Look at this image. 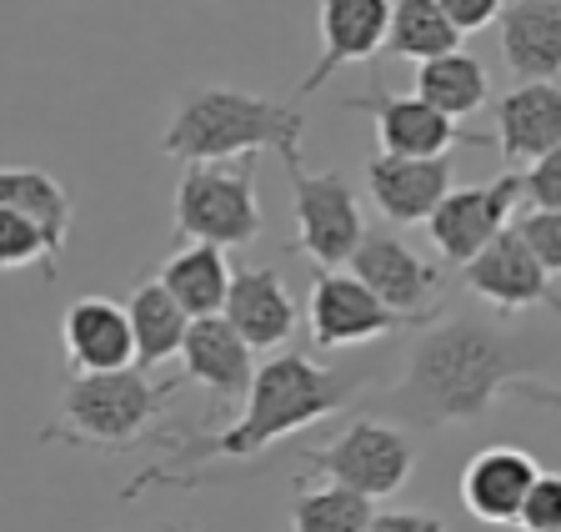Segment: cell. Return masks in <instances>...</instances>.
Wrapping results in <instances>:
<instances>
[{
  "mask_svg": "<svg viewBox=\"0 0 561 532\" xmlns=\"http://www.w3.org/2000/svg\"><path fill=\"white\" fill-rule=\"evenodd\" d=\"M446 11V21L461 31V36H471V31H486V25L502 21V5L506 0H436Z\"/></svg>",
  "mask_w": 561,
  "mask_h": 532,
  "instance_id": "obj_31",
  "label": "cell"
},
{
  "mask_svg": "<svg viewBox=\"0 0 561 532\" xmlns=\"http://www.w3.org/2000/svg\"><path fill=\"white\" fill-rule=\"evenodd\" d=\"M0 206H15V212L35 216L46 226L50 247L66 257V237H70V191L60 186L50 171H35V166H0Z\"/></svg>",
  "mask_w": 561,
  "mask_h": 532,
  "instance_id": "obj_24",
  "label": "cell"
},
{
  "mask_svg": "<svg viewBox=\"0 0 561 532\" xmlns=\"http://www.w3.org/2000/svg\"><path fill=\"white\" fill-rule=\"evenodd\" d=\"M376 518L371 497L336 483H296L291 493V532H366Z\"/></svg>",
  "mask_w": 561,
  "mask_h": 532,
  "instance_id": "obj_26",
  "label": "cell"
},
{
  "mask_svg": "<svg viewBox=\"0 0 561 532\" xmlns=\"http://www.w3.org/2000/svg\"><path fill=\"white\" fill-rule=\"evenodd\" d=\"M496 146L512 166H531L561 146V86L516 81L496 101Z\"/></svg>",
  "mask_w": 561,
  "mask_h": 532,
  "instance_id": "obj_19",
  "label": "cell"
},
{
  "mask_svg": "<svg viewBox=\"0 0 561 532\" xmlns=\"http://www.w3.org/2000/svg\"><path fill=\"white\" fill-rule=\"evenodd\" d=\"M126 317H130V337H136V367L140 372H156L161 362L181 356L191 317H186V307L165 292L161 276H146V282L130 292Z\"/></svg>",
  "mask_w": 561,
  "mask_h": 532,
  "instance_id": "obj_21",
  "label": "cell"
},
{
  "mask_svg": "<svg viewBox=\"0 0 561 532\" xmlns=\"http://www.w3.org/2000/svg\"><path fill=\"white\" fill-rule=\"evenodd\" d=\"M191 532H196V528H191ZM201 532H206V528H201Z\"/></svg>",
  "mask_w": 561,
  "mask_h": 532,
  "instance_id": "obj_35",
  "label": "cell"
},
{
  "mask_svg": "<svg viewBox=\"0 0 561 532\" xmlns=\"http://www.w3.org/2000/svg\"><path fill=\"white\" fill-rule=\"evenodd\" d=\"M522 196L541 212H561V146L522 171Z\"/></svg>",
  "mask_w": 561,
  "mask_h": 532,
  "instance_id": "obj_30",
  "label": "cell"
},
{
  "mask_svg": "<svg viewBox=\"0 0 561 532\" xmlns=\"http://www.w3.org/2000/svg\"><path fill=\"white\" fill-rule=\"evenodd\" d=\"M60 347H66L70 372H126L136 367V337L130 317L111 296H81L60 317Z\"/></svg>",
  "mask_w": 561,
  "mask_h": 532,
  "instance_id": "obj_15",
  "label": "cell"
},
{
  "mask_svg": "<svg viewBox=\"0 0 561 532\" xmlns=\"http://www.w3.org/2000/svg\"><path fill=\"white\" fill-rule=\"evenodd\" d=\"M416 95L426 101V106L442 111V116L461 121V116H471V111L486 106L491 76L477 56H467V50H446V56L421 60L416 66Z\"/></svg>",
  "mask_w": 561,
  "mask_h": 532,
  "instance_id": "obj_23",
  "label": "cell"
},
{
  "mask_svg": "<svg viewBox=\"0 0 561 532\" xmlns=\"http://www.w3.org/2000/svg\"><path fill=\"white\" fill-rule=\"evenodd\" d=\"M301 462H311V473L321 483L351 487V493L371 497H397L401 487L416 473V442L401 432L397 422H381V417H351L331 442L321 448H306Z\"/></svg>",
  "mask_w": 561,
  "mask_h": 532,
  "instance_id": "obj_6",
  "label": "cell"
},
{
  "mask_svg": "<svg viewBox=\"0 0 561 532\" xmlns=\"http://www.w3.org/2000/svg\"><path fill=\"white\" fill-rule=\"evenodd\" d=\"M366 191L391 226H426L451 191V156H386L366 161Z\"/></svg>",
  "mask_w": 561,
  "mask_h": 532,
  "instance_id": "obj_14",
  "label": "cell"
},
{
  "mask_svg": "<svg viewBox=\"0 0 561 532\" xmlns=\"http://www.w3.org/2000/svg\"><path fill=\"white\" fill-rule=\"evenodd\" d=\"M175 231L186 241L206 247H251L266 226L256 196V156H236V161H201L186 166V177L175 181Z\"/></svg>",
  "mask_w": 561,
  "mask_h": 532,
  "instance_id": "obj_5",
  "label": "cell"
},
{
  "mask_svg": "<svg viewBox=\"0 0 561 532\" xmlns=\"http://www.w3.org/2000/svg\"><path fill=\"white\" fill-rule=\"evenodd\" d=\"M221 317L241 331V342L251 352H271V347H286L296 337V302L276 267H241V272H231V292H226Z\"/></svg>",
  "mask_w": 561,
  "mask_h": 532,
  "instance_id": "obj_18",
  "label": "cell"
},
{
  "mask_svg": "<svg viewBox=\"0 0 561 532\" xmlns=\"http://www.w3.org/2000/svg\"><path fill=\"white\" fill-rule=\"evenodd\" d=\"M516 528H522V532L561 528V473H537V483L526 487V497H522Z\"/></svg>",
  "mask_w": 561,
  "mask_h": 532,
  "instance_id": "obj_29",
  "label": "cell"
},
{
  "mask_svg": "<svg viewBox=\"0 0 561 532\" xmlns=\"http://www.w3.org/2000/svg\"><path fill=\"white\" fill-rule=\"evenodd\" d=\"M306 116L296 106H280L271 95L236 91V86H196L175 101L171 121L161 131V156L186 166L201 161H236L256 151H301Z\"/></svg>",
  "mask_w": 561,
  "mask_h": 532,
  "instance_id": "obj_3",
  "label": "cell"
},
{
  "mask_svg": "<svg viewBox=\"0 0 561 532\" xmlns=\"http://www.w3.org/2000/svg\"><path fill=\"white\" fill-rule=\"evenodd\" d=\"M351 397H356L351 372L316 367L306 352H280L256 367L251 392H245V412L216 427L210 438H186L181 462H251L301 427L336 417Z\"/></svg>",
  "mask_w": 561,
  "mask_h": 532,
  "instance_id": "obj_2",
  "label": "cell"
},
{
  "mask_svg": "<svg viewBox=\"0 0 561 532\" xmlns=\"http://www.w3.org/2000/svg\"><path fill=\"white\" fill-rule=\"evenodd\" d=\"M346 111H366L376 126V146L386 156H451V146L461 142V126L451 116H442L436 106H426L416 91L397 95L381 81H371L366 95H351Z\"/></svg>",
  "mask_w": 561,
  "mask_h": 532,
  "instance_id": "obj_13",
  "label": "cell"
},
{
  "mask_svg": "<svg viewBox=\"0 0 561 532\" xmlns=\"http://www.w3.org/2000/svg\"><path fill=\"white\" fill-rule=\"evenodd\" d=\"M25 267H46V276H60V251L50 247L46 226L35 216L0 206V272H25Z\"/></svg>",
  "mask_w": 561,
  "mask_h": 532,
  "instance_id": "obj_27",
  "label": "cell"
},
{
  "mask_svg": "<svg viewBox=\"0 0 561 532\" xmlns=\"http://www.w3.org/2000/svg\"><path fill=\"white\" fill-rule=\"evenodd\" d=\"M541 356L522 347L502 321L491 317H436L411 347L401 392L386 403L407 422L421 427H461L481 422L496 407V397L522 377H537Z\"/></svg>",
  "mask_w": 561,
  "mask_h": 532,
  "instance_id": "obj_1",
  "label": "cell"
},
{
  "mask_svg": "<svg viewBox=\"0 0 561 532\" xmlns=\"http://www.w3.org/2000/svg\"><path fill=\"white\" fill-rule=\"evenodd\" d=\"M366 532H446V522L436 512H416V508H391L376 512Z\"/></svg>",
  "mask_w": 561,
  "mask_h": 532,
  "instance_id": "obj_32",
  "label": "cell"
},
{
  "mask_svg": "<svg viewBox=\"0 0 561 532\" xmlns=\"http://www.w3.org/2000/svg\"><path fill=\"white\" fill-rule=\"evenodd\" d=\"M461 282H467L481 302H491L496 312L547 307V312L561 317V296H557V286H551V272L531 257V247L522 241L516 226L496 231V237L461 267Z\"/></svg>",
  "mask_w": 561,
  "mask_h": 532,
  "instance_id": "obj_11",
  "label": "cell"
},
{
  "mask_svg": "<svg viewBox=\"0 0 561 532\" xmlns=\"http://www.w3.org/2000/svg\"><path fill=\"white\" fill-rule=\"evenodd\" d=\"M537 473H541V462L531 452L512 448V442L481 448L461 467V508L477 522H486V528H512L516 512H522L526 487L537 483Z\"/></svg>",
  "mask_w": 561,
  "mask_h": 532,
  "instance_id": "obj_16",
  "label": "cell"
},
{
  "mask_svg": "<svg viewBox=\"0 0 561 532\" xmlns=\"http://www.w3.org/2000/svg\"><path fill=\"white\" fill-rule=\"evenodd\" d=\"M165 292L186 307V317H221L226 312V292H231V267H226L221 247L206 241H186L181 251H171L161 267Z\"/></svg>",
  "mask_w": 561,
  "mask_h": 532,
  "instance_id": "obj_22",
  "label": "cell"
},
{
  "mask_svg": "<svg viewBox=\"0 0 561 532\" xmlns=\"http://www.w3.org/2000/svg\"><path fill=\"white\" fill-rule=\"evenodd\" d=\"M316 25H321V56L301 76L296 95H316L341 66H356V60H371L376 50H386L391 0H321Z\"/></svg>",
  "mask_w": 561,
  "mask_h": 532,
  "instance_id": "obj_12",
  "label": "cell"
},
{
  "mask_svg": "<svg viewBox=\"0 0 561 532\" xmlns=\"http://www.w3.org/2000/svg\"><path fill=\"white\" fill-rule=\"evenodd\" d=\"M386 50L407 60H436L446 50H461V31L446 21L436 0H391V31H386Z\"/></svg>",
  "mask_w": 561,
  "mask_h": 532,
  "instance_id": "obj_25",
  "label": "cell"
},
{
  "mask_svg": "<svg viewBox=\"0 0 561 532\" xmlns=\"http://www.w3.org/2000/svg\"><path fill=\"white\" fill-rule=\"evenodd\" d=\"M175 392L181 382H151L140 367L81 372V377H70L56 422L41 432V442L95 452L136 448L140 438H151V427H161V412L175 403Z\"/></svg>",
  "mask_w": 561,
  "mask_h": 532,
  "instance_id": "obj_4",
  "label": "cell"
},
{
  "mask_svg": "<svg viewBox=\"0 0 561 532\" xmlns=\"http://www.w3.org/2000/svg\"><path fill=\"white\" fill-rule=\"evenodd\" d=\"M522 231V241L531 247V257L547 267L551 276H561V212H541V206H526L522 222H512Z\"/></svg>",
  "mask_w": 561,
  "mask_h": 532,
  "instance_id": "obj_28",
  "label": "cell"
},
{
  "mask_svg": "<svg viewBox=\"0 0 561 532\" xmlns=\"http://www.w3.org/2000/svg\"><path fill=\"white\" fill-rule=\"evenodd\" d=\"M286 161V181H291V206H296V251L316 261L321 272L346 267L351 251L362 247L366 222L362 202L341 171H306L301 151L280 156Z\"/></svg>",
  "mask_w": 561,
  "mask_h": 532,
  "instance_id": "obj_7",
  "label": "cell"
},
{
  "mask_svg": "<svg viewBox=\"0 0 561 532\" xmlns=\"http://www.w3.org/2000/svg\"><path fill=\"white\" fill-rule=\"evenodd\" d=\"M516 202H522V171H502L486 186H451L426 222V237L451 267H467L496 231L512 226Z\"/></svg>",
  "mask_w": 561,
  "mask_h": 532,
  "instance_id": "obj_9",
  "label": "cell"
},
{
  "mask_svg": "<svg viewBox=\"0 0 561 532\" xmlns=\"http://www.w3.org/2000/svg\"><path fill=\"white\" fill-rule=\"evenodd\" d=\"M512 397H522V403H537V407H551V412H561V387H547V382L537 377H522L512 387Z\"/></svg>",
  "mask_w": 561,
  "mask_h": 532,
  "instance_id": "obj_33",
  "label": "cell"
},
{
  "mask_svg": "<svg viewBox=\"0 0 561 532\" xmlns=\"http://www.w3.org/2000/svg\"><path fill=\"white\" fill-rule=\"evenodd\" d=\"M502 56L516 81H557L561 76V0H506Z\"/></svg>",
  "mask_w": 561,
  "mask_h": 532,
  "instance_id": "obj_20",
  "label": "cell"
},
{
  "mask_svg": "<svg viewBox=\"0 0 561 532\" xmlns=\"http://www.w3.org/2000/svg\"><path fill=\"white\" fill-rule=\"evenodd\" d=\"M436 317H407V312H391L381 296L366 282H356L351 272H321L306 292V327H311L316 347H366L381 342L391 331L407 327H426Z\"/></svg>",
  "mask_w": 561,
  "mask_h": 532,
  "instance_id": "obj_8",
  "label": "cell"
},
{
  "mask_svg": "<svg viewBox=\"0 0 561 532\" xmlns=\"http://www.w3.org/2000/svg\"><path fill=\"white\" fill-rule=\"evenodd\" d=\"M181 367H186V382H201L210 392L216 407H231L251 392V377H256V362H251V347L241 342V331L226 317H196L181 342Z\"/></svg>",
  "mask_w": 561,
  "mask_h": 532,
  "instance_id": "obj_17",
  "label": "cell"
},
{
  "mask_svg": "<svg viewBox=\"0 0 561 532\" xmlns=\"http://www.w3.org/2000/svg\"><path fill=\"white\" fill-rule=\"evenodd\" d=\"M541 532H561V528H541Z\"/></svg>",
  "mask_w": 561,
  "mask_h": 532,
  "instance_id": "obj_34",
  "label": "cell"
},
{
  "mask_svg": "<svg viewBox=\"0 0 561 532\" xmlns=\"http://www.w3.org/2000/svg\"><path fill=\"white\" fill-rule=\"evenodd\" d=\"M346 267H351V276L371 286L391 312L436 317V302H442V292H446L442 267H432V261L421 257L416 247H407L397 231H366Z\"/></svg>",
  "mask_w": 561,
  "mask_h": 532,
  "instance_id": "obj_10",
  "label": "cell"
}]
</instances>
